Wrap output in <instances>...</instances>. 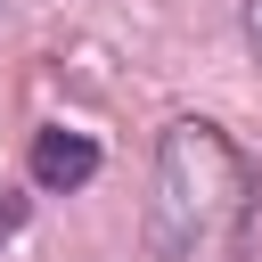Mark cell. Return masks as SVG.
Here are the masks:
<instances>
[{"label":"cell","mask_w":262,"mask_h":262,"mask_svg":"<svg viewBox=\"0 0 262 262\" xmlns=\"http://www.w3.org/2000/svg\"><path fill=\"white\" fill-rule=\"evenodd\" d=\"M90 172H98V147L82 131H41L33 139V180L41 188H82Z\"/></svg>","instance_id":"2"},{"label":"cell","mask_w":262,"mask_h":262,"mask_svg":"<svg viewBox=\"0 0 262 262\" xmlns=\"http://www.w3.org/2000/svg\"><path fill=\"white\" fill-rule=\"evenodd\" d=\"M16 221H25V196H0V237H8Z\"/></svg>","instance_id":"3"},{"label":"cell","mask_w":262,"mask_h":262,"mask_svg":"<svg viewBox=\"0 0 262 262\" xmlns=\"http://www.w3.org/2000/svg\"><path fill=\"white\" fill-rule=\"evenodd\" d=\"M254 221H262V188L237 139L205 115L164 123L147 164V246L164 262H246Z\"/></svg>","instance_id":"1"},{"label":"cell","mask_w":262,"mask_h":262,"mask_svg":"<svg viewBox=\"0 0 262 262\" xmlns=\"http://www.w3.org/2000/svg\"><path fill=\"white\" fill-rule=\"evenodd\" d=\"M246 41H254V57H262V0H246Z\"/></svg>","instance_id":"4"}]
</instances>
